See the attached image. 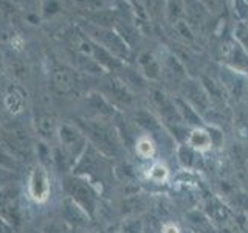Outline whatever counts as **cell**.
I'll return each mask as SVG.
<instances>
[{"label": "cell", "mask_w": 248, "mask_h": 233, "mask_svg": "<svg viewBox=\"0 0 248 233\" xmlns=\"http://www.w3.org/2000/svg\"><path fill=\"white\" fill-rule=\"evenodd\" d=\"M234 41L248 53V25L245 22H239L234 28Z\"/></svg>", "instance_id": "cell-20"}, {"label": "cell", "mask_w": 248, "mask_h": 233, "mask_svg": "<svg viewBox=\"0 0 248 233\" xmlns=\"http://www.w3.org/2000/svg\"><path fill=\"white\" fill-rule=\"evenodd\" d=\"M65 191L68 194V199H72L82 212H85V215H93V212H95V194L87 183L76 177H67Z\"/></svg>", "instance_id": "cell-5"}, {"label": "cell", "mask_w": 248, "mask_h": 233, "mask_svg": "<svg viewBox=\"0 0 248 233\" xmlns=\"http://www.w3.org/2000/svg\"><path fill=\"white\" fill-rule=\"evenodd\" d=\"M51 83L53 87L61 93H70L76 89L78 80L76 73L67 67H56L51 72Z\"/></svg>", "instance_id": "cell-9"}, {"label": "cell", "mask_w": 248, "mask_h": 233, "mask_svg": "<svg viewBox=\"0 0 248 233\" xmlns=\"http://www.w3.org/2000/svg\"><path fill=\"white\" fill-rule=\"evenodd\" d=\"M28 194L36 204H44L50 198V176L44 165H36L28 179Z\"/></svg>", "instance_id": "cell-6"}, {"label": "cell", "mask_w": 248, "mask_h": 233, "mask_svg": "<svg viewBox=\"0 0 248 233\" xmlns=\"http://www.w3.org/2000/svg\"><path fill=\"white\" fill-rule=\"evenodd\" d=\"M168 176H169V169L165 165H161V163H155L149 169V173H147V177H149L152 182H157V183L165 182Z\"/></svg>", "instance_id": "cell-19"}, {"label": "cell", "mask_w": 248, "mask_h": 233, "mask_svg": "<svg viewBox=\"0 0 248 233\" xmlns=\"http://www.w3.org/2000/svg\"><path fill=\"white\" fill-rule=\"evenodd\" d=\"M16 190L13 188H0V217L8 225H19L20 213Z\"/></svg>", "instance_id": "cell-7"}, {"label": "cell", "mask_w": 248, "mask_h": 233, "mask_svg": "<svg viewBox=\"0 0 248 233\" xmlns=\"http://www.w3.org/2000/svg\"><path fill=\"white\" fill-rule=\"evenodd\" d=\"M0 66H2V54H0Z\"/></svg>", "instance_id": "cell-25"}, {"label": "cell", "mask_w": 248, "mask_h": 233, "mask_svg": "<svg viewBox=\"0 0 248 233\" xmlns=\"http://www.w3.org/2000/svg\"><path fill=\"white\" fill-rule=\"evenodd\" d=\"M2 124H3V121H2V116H0V129H2Z\"/></svg>", "instance_id": "cell-24"}, {"label": "cell", "mask_w": 248, "mask_h": 233, "mask_svg": "<svg viewBox=\"0 0 248 233\" xmlns=\"http://www.w3.org/2000/svg\"><path fill=\"white\" fill-rule=\"evenodd\" d=\"M58 135L68 159L81 157L85 151V146H87V140H85V135L79 128L65 123L58 128Z\"/></svg>", "instance_id": "cell-4"}, {"label": "cell", "mask_w": 248, "mask_h": 233, "mask_svg": "<svg viewBox=\"0 0 248 233\" xmlns=\"http://www.w3.org/2000/svg\"><path fill=\"white\" fill-rule=\"evenodd\" d=\"M73 3L81 8V10L90 11V13H101L106 11L107 0H73Z\"/></svg>", "instance_id": "cell-16"}, {"label": "cell", "mask_w": 248, "mask_h": 233, "mask_svg": "<svg viewBox=\"0 0 248 233\" xmlns=\"http://www.w3.org/2000/svg\"><path fill=\"white\" fill-rule=\"evenodd\" d=\"M87 36L90 39H93L96 44H99L101 47H104L107 51H110L115 58H127L129 54V47L126 44V41L123 39V36L120 33H116L112 28H103V27H93V30H90Z\"/></svg>", "instance_id": "cell-2"}, {"label": "cell", "mask_w": 248, "mask_h": 233, "mask_svg": "<svg viewBox=\"0 0 248 233\" xmlns=\"http://www.w3.org/2000/svg\"><path fill=\"white\" fill-rule=\"evenodd\" d=\"M84 132L85 137L92 138V142L95 143L101 151L106 154H115L116 152V143H115V137L112 134V131L108 129L106 124L99 123V121H79L78 123Z\"/></svg>", "instance_id": "cell-3"}, {"label": "cell", "mask_w": 248, "mask_h": 233, "mask_svg": "<svg viewBox=\"0 0 248 233\" xmlns=\"http://www.w3.org/2000/svg\"><path fill=\"white\" fill-rule=\"evenodd\" d=\"M62 11L61 0H41V16L44 19H51Z\"/></svg>", "instance_id": "cell-15"}, {"label": "cell", "mask_w": 248, "mask_h": 233, "mask_svg": "<svg viewBox=\"0 0 248 233\" xmlns=\"http://www.w3.org/2000/svg\"><path fill=\"white\" fill-rule=\"evenodd\" d=\"M44 233H64V232L61 230V227H59L58 224L51 222V224H46V225H45Z\"/></svg>", "instance_id": "cell-22"}, {"label": "cell", "mask_w": 248, "mask_h": 233, "mask_svg": "<svg viewBox=\"0 0 248 233\" xmlns=\"http://www.w3.org/2000/svg\"><path fill=\"white\" fill-rule=\"evenodd\" d=\"M23 104H25V95L19 87H11L5 95V107L8 112L13 115H17L23 111Z\"/></svg>", "instance_id": "cell-12"}, {"label": "cell", "mask_w": 248, "mask_h": 233, "mask_svg": "<svg viewBox=\"0 0 248 233\" xmlns=\"http://www.w3.org/2000/svg\"><path fill=\"white\" fill-rule=\"evenodd\" d=\"M163 233H180V229H178L175 224L169 222L163 225Z\"/></svg>", "instance_id": "cell-23"}, {"label": "cell", "mask_w": 248, "mask_h": 233, "mask_svg": "<svg viewBox=\"0 0 248 233\" xmlns=\"http://www.w3.org/2000/svg\"><path fill=\"white\" fill-rule=\"evenodd\" d=\"M185 6H183V2L182 0H170L169 5H168V13L170 16V19H172L175 23L178 22V19L182 17L185 14Z\"/></svg>", "instance_id": "cell-21"}, {"label": "cell", "mask_w": 248, "mask_h": 233, "mask_svg": "<svg viewBox=\"0 0 248 233\" xmlns=\"http://www.w3.org/2000/svg\"><path fill=\"white\" fill-rule=\"evenodd\" d=\"M0 168H3L8 173H13V171L19 169V162L5 150L2 143H0Z\"/></svg>", "instance_id": "cell-17"}, {"label": "cell", "mask_w": 248, "mask_h": 233, "mask_svg": "<svg viewBox=\"0 0 248 233\" xmlns=\"http://www.w3.org/2000/svg\"><path fill=\"white\" fill-rule=\"evenodd\" d=\"M137 152L141 155L143 159H151L155 152V146L149 137H141L137 142Z\"/></svg>", "instance_id": "cell-18"}, {"label": "cell", "mask_w": 248, "mask_h": 233, "mask_svg": "<svg viewBox=\"0 0 248 233\" xmlns=\"http://www.w3.org/2000/svg\"><path fill=\"white\" fill-rule=\"evenodd\" d=\"M36 129L44 140H50L58 132L56 120L50 114H41L36 116Z\"/></svg>", "instance_id": "cell-11"}, {"label": "cell", "mask_w": 248, "mask_h": 233, "mask_svg": "<svg viewBox=\"0 0 248 233\" xmlns=\"http://www.w3.org/2000/svg\"><path fill=\"white\" fill-rule=\"evenodd\" d=\"M140 66L143 68V73L147 78H155L160 76V66H158V61L154 58V54L149 51H144L141 56H140Z\"/></svg>", "instance_id": "cell-13"}, {"label": "cell", "mask_w": 248, "mask_h": 233, "mask_svg": "<svg viewBox=\"0 0 248 233\" xmlns=\"http://www.w3.org/2000/svg\"><path fill=\"white\" fill-rule=\"evenodd\" d=\"M0 143L16 160L30 159L33 150L28 131L19 121H3L0 129Z\"/></svg>", "instance_id": "cell-1"}, {"label": "cell", "mask_w": 248, "mask_h": 233, "mask_svg": "<svg viewBox=\"0 0 248 233\" xmlns=\"http://www.w3.org/2000/svg\"><path fill=\"white\" fill-rule=\"evenodd\" d=\"M225 59L230 68L244 73L248 68V53L240 47L234 39L225 45Z\"/></svg>", "instance_id": "cell-8"}, {"label": "cell", "mask_w": 248, "mask_h": 233, "mask_svg": "<svg viewBox=\"0 0 248 233\" xmlns=\"http://www.w3.org/2000/svg\"><path fill=\"white\" fill-rule=\"evenodd\" d=\"M64 212H65V217H67L68 221L78 222V224L84 222L85 217H89L87 215H85V212H82V210H81L79 207H78L72 199H67V200H65V204H64Z\"/></svg>", "instance_id": "cell-14"}, {"label": "cell", "mask_w": 248, "mask_h": 233, "mask_svg": "<svg viewBox=\"0 0 248 233\" xmlns=\"http://www.w3.org/2000/svg\"><path fill=\"white\" fill-rule=\"evenodd\" d=\"M188 148L199 152H205L213 148V135L209 134V131L203 128H196L189 132L188 138H186Z\"/></svg>", "instance_id": "cell-10"}]
</instances>
